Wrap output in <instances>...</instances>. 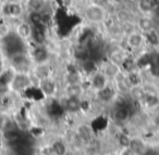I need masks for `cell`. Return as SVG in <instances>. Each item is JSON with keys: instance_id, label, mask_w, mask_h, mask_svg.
I'll return each mask as SVG.
<instances>
[{"instance_id": "6da1fadb", "label": "cell", "mask_w": 159, "mask_h": 155, "mask_svg": "<svg viewBox=\"0 0 159 155\" xmlns=\"http://www.w3.org/2000/svg\"><path fill=\"white\" fill-rule=\"evenodd\" d=\"M32 85L31 76L30 74H25V73H14L12 76L11 80H10L9 87L12 91L14 92H23L26 89H29Z\"/></svg>"}, {"instance_id": "7a4b0ae2", "label": "cell", "mask_w": 159, "mask_h": 155, "mask_svg": "<svg viewBox=\"0 0 159 155\" xmlns=\"http://www.w3.org/2000/svg\"><path fill=\"white\" fill-rule=\"evenodd\" d=\"M107 11L105 7L93 2L89 5L85 9V16L92 23H102L106 20Z\"/></svg>"}, {"instance_id": "3957f363", "label": "cell", "mask_w": 159, "mask_h": 155, "mask_svg": "<svg viewBox=\"0 0 159 155\" xmlns=\"http://www.w3.org/2000/svg\"><path fill=\"white\" fill-rule=\"evenodd\" d=\"M30 57H31V60L33 62V65L46 64L48 63L49 60V52L46 47H44L43 45H36L35 48L32 50Z\"/></svg>"}, {"instance_id": "277c9868", "label": "cell", "mask_w": 159, "mask_h": 155, "mask_svg": "<svg viewBox=\"0 0 159 155\" xmlns=\"http://www.w3.org/2000/svg\"><path fill=\"white\" fill-rule=\"evenodd\" d=\"M38 87H39L42 93H44L45 97H48V98L55 97L58 90L57 81L53 79L52 76L47 77V78H44L38 81Z\"/></svg>"}, {"instance_id": "5b68a950", "label": "cell", "mask_w": 159, "mask_h": 155, "mask_svg": "<svg viewBox=\"0 0 159 155\" xmlns=\"http://www.w3.org/2000/svg\"><path fill=\"white\" fill-rule=\"evenodd\" d=\"M126 44L133 50L142 48L145 44V36L141 32H132L126 37Z\"/></svg>"}, {"instance_id": "8992f818", "label": "cell", "mask_w": 159, "mask_h": 155, "mask_svg": "<svg viewBox=\"0 0 159 155\" xmlns=\"http://www.w3.org/2000/svg\"><path fill=\"white\" fill-rule=\"evenodd\" d=\"M16 34L21 40H24V41L32 39L33 26L29 22H20L16 28Z\"/></svg>"}, {"instance_id": "52a82bcc", "label": "cell", "mask_w": 159, "mask_h": 155, "mask_svg": "<svg viewBox=\"0 0 159 155\" xmlns=\"http://www.w3.org/2000/svg\"><path fill=\"white\" fill-rule=\"evenodd\" d=\"M23 7L22 5L18 2H11V3H8L5 8V14L9 18L12 19H18L22 15L23 13Z\"/></svg>"}, {"instance_id": "ba28073f", "label": "cell", "mask_w": 159, "mask_h": 155, "mask_svg": "<svg viewBox=\"0 0 159 155\" xmlns=\"http://www.w3.org/2000/svg\"><path fill=\"white\" fill-rule=\"evenodd\" d=\"M46 7V0H26V8L32 13H42Z\"/></svg>"}, {"instance_id": "9c48e42d", "label": "cell", "mask_w": 159, "mask_h": 155, "mask_svg": "<svg viewBox=\"0 0 159 155\" xmlns=\"http://www.w3.org/2000/svg\"><path fill=\"white\" fill-rule=\"evenodd\" d=\"M137 25L141 33H149L152 31V22L149 18H142Z\"/></svg>"}, {"instance_id": "30bf717a", "label": "cell", "mask_w": 159, "mask_h": 155, "mask_svg": "<svg viewBox=\"0 0 159 155\" xmlns=\"http://www.w3.org/2000/svg\"><path fill=\"white\" fill-rule=\"evenodd\" d=\"M10 33H11V29L9 25L6 23H0V40L7 39L10 36Z\"/></svg>"}, {"instance_id": "8fae6325", "label": "cell", "mask_w": 159, "mask_h": 155, "mask_svg": "<svg viewBox=\"0 0 159 155\" xmlns=\"http://www.w3.org/2000/svg\"><path fill=\"white\" fill-rule=\"evenodd\" d=\"M0 155H2V151H1V149H0Z\"/></svg>"}]
</instances>
